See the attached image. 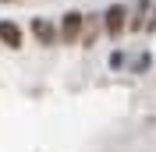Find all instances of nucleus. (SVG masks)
<instances>
[{
    "label": "nucleus",
    "mask_w": 156,
    "mask_h": 152,
    "mask_svg": "<svg viewBox=\"0 0 156 152\" xmlns=\"http://www.w3.org/2000/svg\"><path fill=\"white\" fill-rule=\"evenodd\" d=\"M103 29H107L110 39H117L121 32L128 29V7L124 4H110V7L103 11Z\"/></svg>",
    "instance_id": "obj_1"
},
{
    "label": "nucleus",
    "mask_w": 156,
    "mask_h": 152,
    "mask_svg": "<svg viewBox=\"0 0 156 152\" xmlns=\"http://www.w3.org/2000/svg\"><path fill=\"white\" fill-rule=\"evenodd\" d=\"M82 21H85V14H78V11H68L64 18H60V32H57V39L60 43H78L82 39Z\"/></svg>",
    "instance_id": "obj_2"
},
{
    "label": "nucleus",
    "mask_w": 156,
    "mask_h": 152,
    "mask_svg": "<svg viewBox=\"0 0 156 152\" xmlns=\"http://www.w3.org/2000/svg\"><path fill=\"white\" fill-rule=\"evenodd\" d=\"M149 11H153V0H135V7H131V14H128V29L131 32H146Z\"/></svg>",
    "instance_id": "obj_3"
},
{
    "label": "nucleus",
    "mask_w": 156,
    "mask_h": 152,
    "mask_svg": "<svg viewBox=\"0 0 156 152\" xmlns=\"http://www.w3.org/2000/svg\"><path fill=\"white\" fill-rule=\"evenodd\" d=\"M32 36H36L43 46H53V43H57V29H53L46 18H32Z\"/></svg>",
    "instance_id": "obj_4"
},
{
    "label": "nucleus",
    "mask_w": 156,
    "mask_h": 152,
    "mask_svg": "<svg viewBox=\"0 0 156 152\" xmlns=\"http://www.w3.org/2000/svg\"><path fill=\"white\" fill-rule=\"evenodd\" d=\"M0 43L11 50H18L21 46V29L14 25V21H0Z\"/></svg>",
    "instance_id": "obj_5"
},
{
    "label": "nucleus",
    "mask_w": 156,
    "mask_h": 152,
    "mask_svg": "<svg viewBox=\"0 0 156 152\" xmlns=\"http://www.w3.org/2000/svg\"><path fill=\"white\" fill-rule=\"evenodd\" d=\"M96 36H99V14H89V18L82 21V43H85V46H92V43H96Z\"/></svg>",
    "instance_id": "obj_6"
},
{
    "label": "nucleus",
    "mask_w": 156,
    "mask_h": 152,
    "mask_svg": "<svg viewBox=\"0 0 156 152\" xmlns=\"http://www.w3.org/2000/svg\"><path fill=\"white\" fill-rule=\"evenodd\" d=\"M149 64H153V57H149V53H138V57H135V64H131V71H135V74H146V71H149Z\"/></svg>",
    "instance_id": "obj_7"
},
{
    "label": "nucleus",
    "mask_w": 156,
    "mask_h": 152,
    "mask_svg": "<svg viewBox=\"0 0 156 152\" xmlns=\"http://www.w3.org/2000/svg\"><path fill=\"white\" fill-rule=\"evenodd\" d=\"M110 67H114V71H117V67H124V53H121V50L110 53Z\"/></svg>",
    "instance_id": "obj_8"
}]
</instances>
